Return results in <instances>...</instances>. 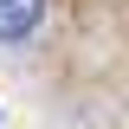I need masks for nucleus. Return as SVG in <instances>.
I'll return each instance as SVG.
<instances>
[{
    "instance_id": "1",
    "label": "nucleus",
    "mask_w": 129,
    "mask_h": 129,
    "mask_svg": "<svg viewBox=\"0 0 129 129\" xmlns=\"http://www.w3.org/2000/svg\"><path fill=\"white\" fill-rule=\"evenodd\" d=\"M39 19H45V0H0V45L7 39H26Z\"/></svg>"
}]
</instances>
